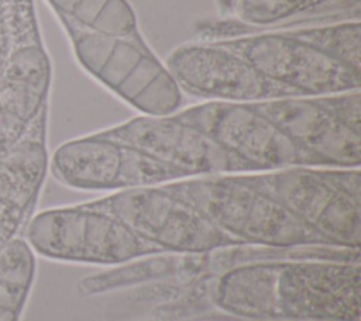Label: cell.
<instances>
[{"instance_id":"10","label":"cell","mask_w":361,"mask_h":321,"mask_svg":"<svg viewBox=\"0 0 361 321\" xmlns=\"http://www.w3.org/2000/svg\"><path fill=\"white\" fill-rule=\"evenodd\" d=\"M45 111L28 132L0 158V249L24 227L45 180L49 166Z\"/></svg>"},{"instance_id":"6","label":"cell","mask_w":361,"mask_h":321,"mask_svg":"<svg viewBox=\"0 0 361 321\" xmlns=\"http://www.w3.org/2000/svg\"><path fill=\"white\" fill-rule=\"evenodd\" d=\"M271 259H333L358 262L360 251L337 246L268 248L233 245L196 253H157L87 276L78 286L82 297L113 293L126 287L172 283L183 286L204 276H216L233 266Z\"/></svg>"},{"instance_id":"14","label":"cell","mask_w":361,"mask_h":321,"mask_svg":"<svg viewBox=\"0 0 361 321\" xmlns=\"http://www.w3.org/2000/svg\"><path fill=\"white\" fill-rule=\"evenodd\" d=\"M233 321H241V320H233Z\"/></svg>"},{"instance_id":"7","label":"cell","mask_w":361,"mask_h":321,"mask_svg":"<svg viewBox=\"0 0 361 321\" xmlns=\"http://www.w3.org/2000/svg\"><path fill=\"white\" fill-rule=\"evenodd\" d=\"M94 201L164 253H196L240 245L216 227L176 182L117 190Z\"/></svg>"},{"instance_id":"3","label":"cell","mask_w":361,"mask_h":321,"mask_svg":"<svg viewBox=\"0 0 361 321\" xmlns=\"http://www.w3.org/2000/svg\"><path fill=\"white\" fill-rule=\"evenodd\" d=\"M59 15L82 69L140 114L182 106V92L140 30L128 0H47Z\"/></svg>"},{"instance_id":"2","label":"cell","mask_w":361,"mask_h":321,"mask_svg":"<svg viewBox=\"0 0 361 321\" xmlns=\"http://www.w3.org/2000/svg\"><path fill=\"white\" fill-rule=\"evenodd\" d=\"M360 262L271 259L212 277L209 298L241 321H360Z\"/></svg>"},{"instance_id":"1","label":"cell","mask_w":361,"mask_h":321,"mask_svg":"<svg viewBox=\"0 0 361 321\" xmlns=\"http://www.w3.org/2000/svg\"><path fill=\"white\" fill-rule=\"evenodd\" d=\"M164 63L180 92L200 100L271 101L360 92L361 21L255 28L227 18L202 25Z\"/></svg>"},{"instance_id":"12","label":"cell","mask_w":361,"mask_h":321,"mask_svg":"<svg viewBox=\"0 0 361 321\" xmlns=\"http://www.w3.org/2000/svg\"><path fill=\"white\" fill-rule=\"evenodd\" d=\"M35 253L17 235L0 249V321H20L35 279Z\"/></svg>"},{"instance_id":"5","label":"cell","mask_w":361,"mask_h":321,"mask_svg":"<svg viewBox=\"0 0 361 321\" xmlns=\"http://www.w3.org/2000/svg\"><path fill=\"white\" fill-rule=\"evenodd\" d=\"M25 241L42 258L73 263L118 266L164 253L94 200L35 214L25 228Z\"/></svg>"},{"instance_id":"13","label":"cell","mask_w":361,"mask_h":321,"mask_svg":"<svg viewBox=\"0 0 361 321\" xmlns=\"http://www.w3.org/2000/svg\"><path fill=\"white\" fill-rule=\"evenodd\" d=\"M8 56V30L4 11V0H0V68Z\"/></svg>"},{"instance_id":"9","label":"cell","mask_w":361,"mask_h":321,"mask_svg":"<svg viewBox=\"0 0 361 321\" xmlns=\"http://www.w3.org/2000/svg\"><path fill=\"white\" fill-rule=\"evenodd\" d=\"M52 69L38 44L13 51L0 68V158L47 110Z\"/></svg>"},{"instance_id":"8","label":"cell","mask_w":361,"mask_h":321,"mask_svg":"<svg viewBox=\"0 0 361 321\" xmlns=\"http://www.w3.org/2000/svg\"><path fill=\"white\" fill-rule=\"evenodd\" d=\"M286 207L331 246L360 249V168L295 166L275 170Z\"/></svg>"},{"instance_id":"4","label":"cell","mask_w":361,"mask_h":321,"mask_svg":"<svg viewBox=\"0 0 361 321\" xmlns=\"http://www.w3.org/2000/svg\"><path fill=\"white\" fill-rule=\"evenodd\" d=\"M176 183L216 227L240 245L331 246L286 207L275 170L199 176Z\"/></svg>"},{"instance_id":"11","label":"cell","mask_w":361,"mask_h":321,"mask_svg":"<svg viewBox=\"0 0 361 321\" xmlns=\"http://www.w3.org/2000/svg\"><path fill=\"white\" fill-rule=\"evenodd\" d=\"M230 15L255 28L360 18V0H233Z\"/></svg>"}]
</instances>
